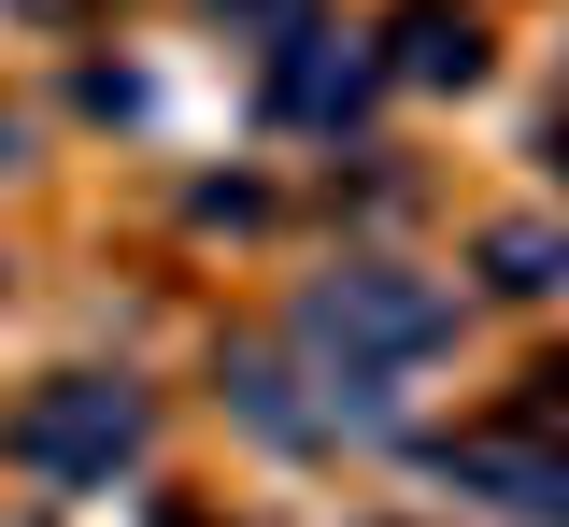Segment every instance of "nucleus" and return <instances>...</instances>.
I'll list each match as a JSON object with an SVG mask.
<instances>
[{
  "label": "nucleus",
  "instance_id": "7",
  "mask_svg": "<svg viewBox=\"0 0 569 527\" xmlns=\"http://www.w3.org/2000/svg\"><path fill=\"white\" fill-rule=\"evenodd\" d=\"M213 14H242V29H299L313 0H213Z\"/></svg>",
  "mask_w": 569,
  "mask_h": 527
},
{
  "label": "nucleus",
  "instance_id": "1",
  "mask_svg": "<svg viewBox=\"0 0 569 527\" xmlns=\"http://www.w3.org/2000/svg\"><path fill=\"white\" fill-rule=\"evenodd\" d=\"M441 342H456V300L427 271H399V257H342V271L299 286V357L328 371V399L356 414V443L399 428V371H427Z\"/></svg>",
  "mask_w": 569,
  "mask_h": 527
},
{
  "label": "nucleus",
  "instance_id": "6",
  "mask_svg": "<svg viewBox=\"0 0 569 527\" xmlns=\"http://www.w3.org/2000/svg\"><path fill=\"white\" fill-rule=\"evenodd\" d=\"M485 271L512 286V300H556V286H569V242L541 215H512V228H485Z\"/></svg>",
  "mask_w": 569,
  "mask_h": 527
},
{
  "label": "nucleus",
  "instance_id": "4",
  "mask_svg": "<svg viewBox=\"0 0 569 527\" xmlns=\"http://www.w3.org/2000/svg\"><path fill=\"white\" fill-rule=\"evenodd\" d=\"M370 86H385V58L370 43H284V72H271V115L284 129H342V115H370Z\"/></svg>",
  "mask_w": 569,
  "mask_h": 527
},
{
  "label": "nucleus",
  "instance_id": "3",
  "mask_svg": "<svg viewBox=\"0 0 569 527\" xmlns=\"http://www.w3.org/2000/svg\"><path fill=\"white\" fill-rule=\"evenodd\" d=\"M441 485H470V499H512V514L569 527V456H556V443H512V428H470V443H441Z\"/></svg>",
  "mask_w": 569,
  "mask_h": 527
},
{
  "label": "nucleus",
  "instance_id": "5",
  "mask_svg": "<svg viewBox=\"0 0 569 527\" xmlns=\"http://www.w3.org/2000/svg\"><path fill=\"white\" fill-rule=\"evenodd\" d=\"M385 72H399V86H470V72H485V29H470L456 0H413V14L385 29Z\"/></svg>",
  "mask_w": 569,
  "mask_h": 527
},
{
  "label": "nucleus",
  "instance_id": "2",
  "mask_svg": "<svg viewBox=\"0 0 569 527\" xmlns=\"http://www.w3.org/2000/svg\"><path fill=\"white\" fill-rule=\"evenodd\" d=\"M142 443H157V399L114 385V371H58V385H29V399L0 414V456L43 470V485H114Z\"/></svg>",
  "mask_w": 569,
  "mask_h": 527
}]
</instances>
